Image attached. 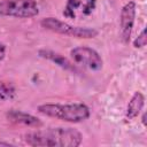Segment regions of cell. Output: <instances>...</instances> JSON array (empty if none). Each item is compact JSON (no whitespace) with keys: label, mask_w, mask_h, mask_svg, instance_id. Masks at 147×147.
I'll list each match as a JSON object with an SVG mask.
<instances>
[{"label":"cell","mask_w":147,"mask_h":147,"mask_svg":"<svg viewBox=\"0 0 147 147\" xmlns=\"http://www.w3.org/2000/svg\"><path fill=\"white\" fill-rule=\"evenodd\" d=\"M14 94H15V88L11 84L0 82V99L8 100V99H11Z\"/></svg>","instance_id":"obj_10"},{"label":"cell","mask_w":147,"mask_h":147,"mask_svg":"<svg viewBox=\"0 0 147 147\" xmlns=\"http://www.w3.org/2000/svg\"><path fill=\"white\" fill-rule=\"evenodd\" d=\"M0 145H2V146H10L9 142H3V141H0Z\"/></svg>","instance_id":"obj_14"},{"label":"cell","mask_w":147,"mask_h":147,"mask_svg":"<svg viewBox=\"0 0 147 147\" xmlns=\"http://www.w3.org/2000/svg\"><path fill=\"white\" fill-rule=\"evenodd\" d=\"M40 25L55 33L80 38V39H90L94 38L99 34V31L94 28H85V26H75L67 22H63L55 17H45L40 21Z\"/></svg>","instance_id":"obj_3"},{"label":"cell","mask_w":147,"mask_h":147,"mask_svg":"<svg viewBox=\"0 0 147 147\" xmlns=\"http://www.w3.org/2000/svg\"><path fill=\"white\" fill-rule=\"evenodd\" d=\"M70 55L75 63L80 64L90 70L98 71L102 68L103 61H102L100 54L91 47H87V46L75 47L70 52Z\"/></svg>","instance_id":"obj_5"},{"label":"cell","mask_w":147,"mask_h":147,"mask_svg":"<svg viewBox=\"0 0 147 147\" xmlns=\"http://www.w3.org/2000/svg\"><path fill=\"white\" fill-rule=\"evenodd\" d=\"M144 105H145V96L141 92L137 91L133 93L132 98L130 99L129 103H127V107H126V113H125V116H126V119L131 121L133 118H136L142 110L144 108Z\"/></svg>","instance_id":"obj_8"},{"label":"cell","mask_w":147,"mask_h":147,"mask_svg":"<svg viewBox=\"0 0 147 147\" xmlns=\"http://www.w3.org/2000/svg\"><path fill=\"white\" fill-rule=\"evenodd\" d=\"M39 14L36 0H1L0 16L30 18Z\"/></svg>","instance_id":"obj_4"},{"label":"cell","mask_w":147,"mask_h":147,"mask_svg":"<svg viewBox=\"0 0 147 147\" xmlns=\"http://www.w3.org/2000/svg\"><path fill=\"white\" fill-rule=\"evenodd\" d=\"M38 113L44 116L52 117L55 119L80 123L87 119L91 115L90 108L84 103H42L37 108Z\"/></svg>","instance_id":"obj_2"},{"label":"cell","mask_w":147,"mask_h":147,"mask_svg":"<svg viewBox=\"0 0 147 147\" xmlns=\"http://www.w3.org/2000/svg\"><path fill=\"white\" fill-rule=\"evenodd\" d=\"M39 56L40 57H44V59H47V60H51L53 62H55L56 64H59L60 67H62L63 69H67V70H71V71H76V67L67 59L64 57L63 55L59 54V53H55L53 51H49V49H40L38 52Z\"/></svg>","instance_id":"obj_9"},{"label":"cell","mask_w":147,"mask_h":147,"mask_svg":"<svg viewBox=\"0 0 147 147\" xmlns=\"http://www.w3.org/2000/svg\"><path fill=\"white\" fill-rule=\"evenodd\" d=\"M141 122H142L144 125H146V115H145V114H144L142 117H141Z\"/></svg>","instance_id":"obj_13"},{"label":"cell","mask_w":147,"mask_h":147,"mask_svg":"<svg viewBox=\"0 0 147 147\" xmlns=\"http://www.w3.org/2000/svg\"><path fill=\"white\" fill-rule=\"evenodd\" d=\"M137 5L134 1L126 2L119 14V38L124 44H127L131 39L134 21H136Z\"/></svg>","instance_id":"obj_6"},{"label":"cell","mask_w":147,"mask_h":147,"mask_svg":"<svg viewBox=\"0 0 147 147\" xmlns=\"http://www.w3.org/2000/svg\"><path fill=\"white\" fill-rule=\"evenodd\" d=\"M6 56V45L0 41V61H2Z\"/></svg>","instance_id":"obj_12"},{"label":"cell","mask_w":147,"mask_h":147,"mask_svg":"<svg viewBox=\"0 0 147 147\" xmlns=\"http://www.w3.org/2000/svg\"><path fill=\"white\" fill-rule=\"evenodd\" d=\"M6 116H7V118L10 122L23 124V125H26V126H30V127H37V129H39L40 126H42V122L39 118H37L36 116L30 115L28 113L21 111V110L11 109V110H9L6 114Z\"/></svg>","instance_id":"obj_7"},{"label":"cell","mask_w":147,"mask_h":147,"mask_svg":"<svg viewBox=\"0 0 147 147\" xmlns=\"http://www.w3.org/2000/svg\"><path fill=\"white\" fill-rule=\"evenodd\" d=\"M146 41H147L146 29H144V30L140 32V34L134 39V41H133V46H134L136 48H141V47H144V46L146 45Z\"/></svg>","instance_id":"obj_11"},{"label":"cell","mask_w":147,"mask_h":147,"mask_svg":"<svg viewBox=\"0 0 147 147\" xmlns=\"http://www.w3.org/2000/svg\"><path fill=\"white\" fill-rule=\"evenodd\" d=\"M29 146L33 147H77L82 144V133L72 127H48L24 136Z\"/></svg>","instance_id":"obj_1"}]
</instances>
